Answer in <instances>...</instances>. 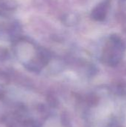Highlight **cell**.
Returning a JSON list of instances; mask_svg holds the SVG:
<instances>
[]
</instances>
